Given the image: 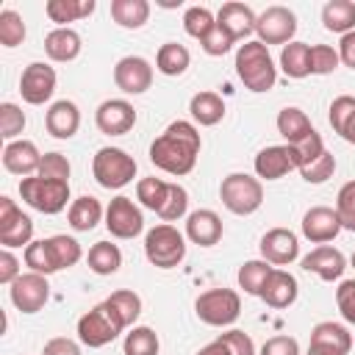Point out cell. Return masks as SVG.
I'll list each match as a JSON object with an SVG mask.
<instances>
[{
    "mask_svg": "<svg viewBox=\"0 0 355 355\" xmlns=\"http://www.w3.org/2000/svg\"><path fill=\"white\" fill-rule=\"evenodd\" d=\"M200 147H202L200 130L191 122L178 119L150 144V161L158 169H164L166 175L180 178V175H189L194 169Z\"/></svg>",
    "mask_w": 355,
    "mask_h": 355,
    "instance_id": "6da1fadb",
    "label": "cell"
},
{
    "mask_svg": "<svg viewBox=\"0 0 355 355\" xmlns=\"http://www.w3.org/2000/svg\"><path fill=\"white\" fill-rule=\"evenodd\" d=\"M80 244L72 239V236H50V239H39V241H31L22 252L25 258V266L31 272H39V275H53V272H61V269H69L80 261Z\"/></svg>",
    "mask_w": 355,
    "mask_h": 355,
    "instance_id": "7a4b0ae2",
    "label": "cell"
},
{
    "mask_svg": "<svg viewBox=\"0 0 355 355\" xmlns=\"http://www.w3.org/2000/svg\"><path fill=\"white\" fill-rule=\"evenodd\" d=\"M236 75L250 92H269L277 80V67L269 55V47L258 39L244 42L236 50Z\"/></svg>",
    "mask_w": 355,
    "mask_h": 355,
    "instance_id": "3957f363",
    "label": "cell"
},
{
    "mask_svg": "<svg viewBox=\"0 0 355 355\" xmlns=\"http://www.w3.org/2000/svg\"><path fill=\"white\" fill-rule=\"evenodd\" d=\"M219 197H222V205L230 214L250 216L263 202V186H261L258 178H252L247 172H230L219 186Z\"/></svg>",
    "mask_w": 355,
    "mask_h": 355,
    "instance_id": "277c9868",
    "label": "cell"
},
{
    "mask_svg": "<svg viewBox=\"0 0 355 355\" xmlns=\"http://www.w3.org/2000/svg\"><path fill=\"white\" fill-rule=\"evenodd\" d=\"M122 330H125V322L108 302L94 305L92 311H86L78 319V338H80V344H86L92 349L111 344Z\"/></svg>",
    "mask_w": 355,
    "mask_h": 355,
    "instance_id": "5b68a950",
    "label": "cell"
},
{
    "mask_svg": "<svg viewBox=\"0 0 355 355\" xmlns=\"http://www.w3.org/2000/svg\"><path fill=\"white\" fill-rule=\"evenodd\" d=\"M19 194L33 211L53 216V214L64 211L67 202H69V180H47V178H39V175L22 178L19 180Z\"/></svg>",
    "mask_w": 355,
    "mask_h": 355,
    "instance_id": "8992f818",
    "label": "cell"
},
{
    "mask_svg": "<svg viewBox=\"0 0 355 355\" xmlns=\"http://www.w3.org/2000/svg\"><path fill=\"white\" fill-rule=\"evenodd\" d=\"M144 255L158 269H172L186 258V239L175 225H155L144 236Z\"/></svg>",
    "mask_w": 355,
    "mask_h": 355,
    "instance_id": "52a82bcc",
    "label": "cell"
},
{
    "mask_svg": "<svg viewBox=\"0 0 355 355\" xmlns=\"http://www.w3.org/2000/svg\"><path fill=\"white\" fill-rule=\"evenodd\" d=\"M92 175L103 189H122L136 178V161L119 147H100L92 158Z\"/></svg>",
    "mask_w": 355,
    "mask_h": 355,
    "instance_id": "ba28073f",
    "label": "cell"
},
{
    "mask_svg": "<svg viewBox=\"0 0 355 355\" xmlns=\"http://www.w3.org/2000/svg\"><path fill=\"white\" fill-rule=\"evenodd\" d=\"M194 313L211 327H227L241 313V297L233 288H208L194 300Z\"/></svg>",
    "mask_w": 355,
    "mask_h": 355,
    "instance_id": "9c48e42d",
    "label": "cell"
},
{
    "mask_svg": "<svg viewBox=\"0 0 355 355\" xmlns=\"http://www.w3.org/2000/svg\"><path fill=\"white\" fill-rule=\"evenodd\" d=\"M255 33L261 44H288L297 33V17L286 6H269L255 19Z\"/></svg>",
    "mask_w": 355,
    "mask_h": 355,
    "instance_id": "30bf717a",
    "label": "cell"
},
{
    "mask_svg": "<svg viewBox=\"0 0 355 355\" xmlns=\"http://www.w3.org/2000/svg\"><path fill=\"white\" fill-rule=\"evenodd\" d=\"M105 227H108V233L114 239H136L144 230L141 208L125 194L114 197L108 202V208H105Z\"/></svg>",
    "mask_w": 355,
    "mask_h": 355,
    "instance_id": "8fae6325",
    "label": "cell"
},
{
    "mask_svg": "<svg viewBox=\"0 0 355 355\" xmlns=\"http://www.w3.org/2000/svg\"><path fill=\"white\" fill-rule=\"evenodd\" d=\"M31 239H33V219L22 214L11 197H0V244L6 250L28 247Z\"/></svg>",
    "mask_w": 355,
    "mask_h": 355,
    "instance_id": "7c38bea8",
    "label": "cell"
},
{
    "mask_svg": "<svg viewBox=\"0 0 355 355\" xmlns=\"http://www.w3.org/2000/svg\"><path fill=\"white\" fill-rule=\"evenodd\" d=\"M8 297L14 302L17 311L22 313H36L44 308V302L50 300V283L44 275L39 272H28V275H19L11 288H8Z\"/></svg>",
    "mask_w": 355,
    "mask_h": 355,
    "instance_id": "4fadbf2b",
    "label": "cell"
},
{
    "mask_svg": "<svg viewBox=\"0 0 355 355\" xmlns=\"http://www.w3.org/2000/svg\"><path fill=\"white\" fill-rule=\"evenodd\" d=\"M55 92V69L44 61H33L22 69L19 78V94L28 105H42Z\"/></svg>",
    "mask_w": 355,
    "mask_h": 355,
    "instance_id": "5bb4252c",
    "label": "cell"
},
{
    "mask_svg": "<svg viewBox=\"0 0 355 355\" xmlns=\"http://www.w3.org/2000/svg\"><path fill=\"white\" fill-rule=\"evenodd\" d=\"M114 83L125 94H144L153 83V67L141 55H125L114 67Z\"/></svg>",
    "mask_w": 355,
    "mask_h": 355,
    "instance_id": "9a60e30c",
    "label": "cell"
},
{
    "mask_svg": "<svg viewBox=\"0 0 355 355\" xmlns=\"http://www.w3.org/2000/svg\"><path fill=\"white\" fill-rule=\"evenodd\" d=\"M94 125L105 136H122L136 125V108L128 100H105L94 111Z\"/></svg>",
    "mask_w": 355,
    "mask_h": 355,
    "instance_id": "2e32d148",
    "label": "cell"
},
{
    "mask_svg": "<svg viewBox=\"0 0 355 355\" xmlns=\"http://www.w3.org/2000/svg\"><path fill=\"white\" fill-rule=\"evenodd\" d=\"M300 255V239L288 227H272L261 239V258L269 261L272 266H286L297 261Z\"/></svg>",
    "mask_w": 355,
    "mask_h": 355,
    "instance_id": "e0dca14e",
    "label": "cell"
},
{
    "mask_svg": "<svg viewBox=\"0 0 355 355\" xmlns=\"http://www.w3.org/2000/svg\"><path fill=\"white\" fill-rule=\"evenodd\" d=\"M352 349V336L344 324L338 322H319L311 330V347L308 352L313 355H349Z\"/></svg>",
    "mask_w": 355,
    "mask_h": 355,
    "instance_id": "ac0fdd59",
    "label": "cell"
},
{
    "mask_svg": "<svg viewBox=\"0 0 355 355\" xmlns=\"http://www.w3.org/2000/svg\"><path fill=\"white\" fill-rule=\"evenodd\" d=\"M341 219L336 214V208L327 205H313L311 211H305L302 216V236L313 244H327L341 233Z\"/></svg>",
    "mask_w": 355,
    "mask_h": 355,
    "instance_id": "d6986e66",
    "label": "cell"
},
{
    "mask_svg": "<svg viewBox=\"0 0 355 355\" xmlns=\"http://www.w3.org/2000/svg\"><path fill=\"white\" fill-rule=\"evenodd\" d=\"M39 164H42V153L36 150L33 141L28 139H17V141H8L6 150H3V166L11 172V175H33L39 172Z\"/></svg>",
    "mask_w": 355,
    "mask_h": 355,
    "instance_id": "ffe728a7",
    "label": "cell"
},
{
    "mask_svg": "<svg viewBox=\"0 0 355 355\" xmlns=\"http://www.w3.org/2000/svg\"><path fill=\"white\" fill-rule=\"evenodd\" d=\"M186 239L200 244V247H214L222 239V219L211 208L191 211L186 219Z\"/></svg>",
    "mask_w": 355,
    "mask_h": 355,
    "instance_id": "44dd1931",
    "label": "cell"
},
{
    "mask_svg": "<svg viewBox=\"0 0 355 355\" xmlns=\"http://www.w3.org/2000/svg\"><path fill=\"white\" fill-rule=\"evenodd\" d=\"M302 269L305 272H313L316 277H322V280H338L341 275H344V269H347V258L336 250V247H327V244H322V247H316V250H311L305 258H302Z\"/></svg>",
    "mask_w": 355,
    "mask_h": 355,
    "instance_id": "7402d4cb",
    "label": "cell"
},
{
    "mask_svg": "<svg viewBox=\"0 0 355 355\" xmlns=\"http://www.w3.org/2000/svg\"><path fill=\"white\" fill-rule=\"evenodd\" d=\"M44 128L55 139H72L80 128V111L72 100H55L44 114Z\"/></svg>",
    "mask_w": 355,
    "mask_h": 355,
    "instance_id": "603a6c76",
    "label": "cell"
},
{
    "mask_svg": "<svg viewBox=\"0 0 355 355\" xmlns=\"http://www.w3.org/2000/svg\"><path fill=\"white\" fill-rule=\"evenodd\" d=\"M297 277L286 269H272V275L266 277L263 288H261V300L269 308H288L297 300Z\"/></svg>",
    "mask_w": 355,
    "mask_h": 355,
    "instance_id": "cb8c5ba5",
    "label": "cell"
},
{
    "mask_svg": "<svg viewBox=\"0 0 355 355\" xmlns=\"http://www.w3.org/2000/svg\"><path fill=\"white\" fill-rule=\"evenodd\" d=\"M291 169H297V166H294L288 144H272L255 155V175L263 180H277Z\"/></svg>",
    "mask_w": 355,
    "mask_h": 355,
    "instance_id": "d4e9b609",
    "label": "cell"
},
{
    "mask_svg": "<svg viewBox=\"0 0 355 355\" xmlns=\"http://www.w3.org/2000/svg\"><path fill=\"white\" fill-rule=\"evenodd\" d=\"M255 19L258 17L244 3H225L219 8V14H216V25L225 28L236 42L239 39H247L250 33H255Z\"/></svg>",
    "mask_w": 355,
    "mask_h": 355,
    "instance_id": "484cf974",
    "label": "cell"
},
{
    "mask_svg": "<svg viewBox=\"0 0 355 355\" xmlns=\"http://www.w3.org/2000/svg\"><path fill=\"white\" fill-rule=\"evenodd\" d=\"M80 33L72 31V28H55L44 36V53L50 61H58V64H67V61H75L80 55Z\"/></svg>",
    "mask_w": 355,
    "mask_h": 355,
    "instance_id": "4316f807",
    "label": "cell"
},
{
    "mask_svg": "<svg viewBox=\"0 0 355 355\" xmlns=\"http://www.w3.org/2000/svg\"><path fill=\"white\" fill-rule=\"evenodd\" d=\"M67 219H69V227H72V230H78V233H89V230H94L97 222L103 219V205H100L97 197L83 194V197L72 200Z\"/></svg>",
    "mask_w": 355,
    "mask_h": 355,
    "instance_id": "83f0119b",
    "label": "cell"
},
{
    "mask_svg": "<svg viewBox=\"0 0 355 355\" xmlns=\"http://www.w3.org/2000/svg\"><path fill=\"white\" fill-rule=\"evenodd\" d=\"M277 133L286 139V144H297L302 141L305 136L313 133V125L308 119V114L297 105H286L280 114H277Z\"/></svg>",
    "mask_w": 355,
    "mask_h": 355,
    "instance_id": "f1b7e54d",
    "label": "cell"
},
{
    "mask_svg": "<svg viewBox=\"0 0 355 355\" xmlns=\"http://www.w3.org/2000/svg\"><path fill=\"white\" fill-rule=\"evenodd\" d=\"M189 114L194 122H200L202 128H211L216 122H222L225 116V103L216 92H197L189 103Z\"/></svg>",
    "mask_w": 355,
    "mask_h": 355,
    "instance_id": "f546056e",
    "label": "cell"
},
{
    "mask_svg": "<svg viewBox=\"0 0 355 355\" xmlns=\"http://www.w3.org/2000/svg\"><path fill=\"white\" fill-rule=\"evenodd\" d=\"M330 128L349 144H355V97L341 94L330 103Z\"/></svg>",
    "mask_w": 355,
    "mask_h": 355,
    "instance_id": "4dcf8cb0",
    "label": "cell"
},
{
    "mask_svg": "<svg viewBox=\"0 0 355 355\" xmlns=\"http://www.w3.org/2000/svg\"><path fill=\"white\" fill-rule=\"evenodd\" d=\"M50 22H55L58 28H67V22H78L83 17H89L94 11V0H50L44 6Z\"/></svg>",
    "mask_w": 355,
    "mask_h": 355,
    "instance_id": "1f68e13d",
    "label": "cell"
},
{
    "mask_svg": "<svg viewBox=\"0 0 355 355\" xmlns=\"http://www.w3.org/2000/svg\"><path fill=\"white\" fill-rule=\"evenodd\" d=\"M189 64H191V55H189V50H186L183 44H178V42H166V44L158 47L155 69H158L161 75H166V78H178V75H183V72L189 69Z\"/></svg>",
    "mask_w": 355,
    "mask_h": 355,
    "instance_id": "d6a6232c",
    "label": "cell"
},
{
    "mask_svg": "<svg viewBox=\"0 0 355 355\" xmlns=\"http://www.w3.org/2000/svg\"><path fill=\"white\" fill-rule=\"evenodd\" d=\"M322 22L333 33H349L355 31V3L352 0H330L322 8Z\"/></svg>",
    "mask_w": 355,
    "mask_h": 355,
    "instance_id": "836d02e7",
    "label": "cell"
},
{
    "mask_svg": "<svg viewBox=\"0 0 355 355\" xmlns=\"http://www.w3.org/2000/svg\"><path fill=\"white\" fill-rule=\"evenodd\" d=\"M111 17L119 28H141L150 19V3L147 0H111Z\"/></svg>",
    "mask_w": 355,
    "mask_h": 355,
    "instance_id": "e575fe53",
    "label": "cell"
},
{
    "mask_svg": "<svg viewBox=\"0 0 355 355\" xmlns=\"http://www.w3.org/2000/svg\"><path fill=\"white\" fill-rule=\"evenodd\" d=\"M308 53H311V44L305 42H288L280 53V69L288 75V78H308L311 75V61H308Z\"/></svg>",
    "mask_w": 355,
    "mask_h": 355,
    "instance_id": "d590c367",
    "label": "cell"
},
{
    "mask_svg": "<svg viewBox=\"0 0 355 355\" xmlns=\"http://www.w3.org/2000/svg\"><path fill=\"white\" fill-rule=\"evenodd\" d=\"M89 269L94 275H114L119 266H122V252L116 244L111 241H97L92 250H89Z\"/></svg>",
    "mask_w": 355,
    "mask_h": 355,
    "instance_id": "8d00e7d4",
    "label": "cell"
},
{
    "mask_svg": "<svg viewBox=\"0 0 355 355\" xmlns=\"http://www.w3.org/2000/svg\"><path fill=\"white\" fill-rule=\"evenodd\" d=\"M272 269H275V266H272L269 261H263V258L244 261V263L239 266V286H241L247 294L261 297V288H263L266 277L272 275Z\"/></svg>",
    "mask_w": 355,
    "mask_h": 355,
    "instance_id": "74e56055",
    "label": "cell"
},
{
    "mask_svg": "<svg viewBox=\"0 0 355 355\" xmlns=\"http://www.w3.org/2000/svg\"><path fill=\"white\" fill-rule=\"evenodd\" d=\"M166 194H169V183L161 180V178H141L136 183V200L150 208V211H161V205L166 202Z\"/></svg>",
    "mask_w": 355,
    "mask_h": 355,
    "instance_id": "f35d334b",
    "label": "cell"
},
{
    "mask_svg": "<svg viewBox=\"0 0 355 355\" xmlns=\"http://www.w3.org/2000/svg\"><path fill=\"white\" fill-rule=\"evenodd\" d=\"M158 336L153 327H133L128 336H125V344H122V352L125 355H158Z\"/></svg>",
    "mask_w": 355,
    "mask_h": 355,
    "instance_id": "ab89813d",
    "label": "cell"
},
{
    "mask_svg": "<svg viewBox=\"0 0 355 355\" xmlns=\"http://www.w3.org/2000/svg\"><path fill=\"white\" fill-rule=\"evenodd\" d=\"M183 28H186L189 36H194L197 42H202V39L216 28V17H214L205 6H191V8H186V14H183Z\"/></svg>",
    "mask_w": 355,
    "mask_h": 355,
    "instance_id": "60d3db41",
    "label": "cell"
},
{
    "mask_svg": "<svg viewBox=\"0 0 355 355\" xmlns=\"http://www.w3.org/2000/svg\"><path fill=\"white\" fill-rule=\"evenodd\" d=\"M105 302L119 313V319L125 322V327H130V324L139 319V313H141V297H139L136 291H130V288H119V291H114Z\"/></svg>",
    "mask_w": 355,
    "mask_h": 355,
    "instance_id": "b9f144b4",
    "label": "cell"
},
{
    "mask_svg": "<svg viewBox=\"0 0 355 355\" xmlns=\"http://www.w3.org/2000/svg\"><path fill=\"white\" fill-rule=\"evenodd\" d=\"M22 39H25L22 17L17 11H11V8L0 11V44L3 47H17V44H22Z\"/></svg>",
    "mask_w": 355,
    "mask_h": 355,
    "instance_id": "7bdbcfd3",
    "label": "cell"
},
{
    "mask_svg": "<svg viewBox=\"0 0 355 355\" xmlns=\"http://www.w3.org/2000/svg\"><path fill=\"white\" fill-rule=\"evenodd\" d=\"M25 130V114L17 103H3L0 105V136L8 141H17V136Z\"/></svg>",
    "mask_w": 355,
    "mask_h": 355,
    "instance_id": "ee69618b",
    "label": "cell"
},
{
    "mask_svg": "<svg viewBox=\"0 0 355 355\" xmlns=\"http://www.w3.org/2000/svg\"><path fill=\"white\" fill-rule=\"evenodd\" d=\"M288 150H291L294 166H297V169H302L305 164H311L313 158H319V155L324 153V141H322V136L313 130V133H311V136H305L302 141H297V144H288Z\"/></svg>",
    "mask_w": 355,
    "mask_h": 355,
    "instance_id": "f6af8a7d",
    "label": "cell"
},
{
    "mask_svg": "<svg viewBox=\"0 0 355 355\" xmlns=\"http://www.w3.org/2000/svg\"><path fill=\"white\" fill-rule=\"evenodd\" d=\"M186 208H189V191L178 183H169V194H166V202L161 205L158 216L169 225V222H178L186 214Z\"/></svg>",
    "mask_w": 355,
    "mask_h": 355,
    "instance_id": "bcb514c9",
    "label": "cell"
},
{
    "mask_svg": "<svg viewBox=\"0 0 355 355\" xmlns=\"http://www.w3.org/2000/svg\"><path fill=\"white\" fill-rule=\"evenodd\" d=\"M308 61H311V75H330L341 64L338 50H333L330 44H313L308 53Z\"/></svg>",
    "mask_w": 355,
    "mask_h": 355,
    "instance_id": "7dc6e473",
    "label": "cell"
},
{
    "mask_svg": "<svg viewBox=\"0 0 355 355\" xmlns=\"http://www.w3.org/2000/svg\"><path fill=\"white\" fill-rule=\"evenodd\" d=\"M336 214H338V219H341V227L355 233V180H349V183H344V186L338 189Z\"/></svg>",
    "mask_w": 355,
    "mask_h": 355,
    "instance_id": "c3c4849f",
    "label": "cell"
},
{
    "mask_svg": "<svg viewBox=\"0 0 355 355\" xmlns=\"http://www.w3.org/2000/svg\"><path fill=\"white\" fill-rule=\"evenodd\" d=\"M333 172H336V158H333V153H327V150H324L319 158H313L311 164H305V166L300 169L302 180H308V183H324V180L333 178Z\"/></svg>",
    "mask_w": 355,
    "mask_h": 355,
    "instance_id": "681fc988",
    "label": "cell"
},
{
    "mask_svg": "<svg viewBox=\"0 0 355 355\" xmlns=\"http://www.w3.org/2000/svg\"><path fill=\"white\" fill-rule=\"evenodd\" d=\"M36 175L39 178H47V180H69V161H67V155H61V153H44Z\"/></svg>",
    "mask_w": 355,
    "mask_h": 355,
    "instance_id": "f907efd6",
    "label": "cell"
},
{
    "mask_svg": "<svg viewBox=\"0 0 355 355\" xmlns=\"http://www.w3.org/2000/svg\"><path fill=\"white\" fill-rule=\"evenodd\" d=\"M336 305L344 316V322L355 324V280H341L336 288Z\"/></svg>",
    "mask_w": 355,
    "mask_h": 355,
    "instance_id": "816d5d0a",
    "label": "cell"
},
{
    "mask_svg": "<svg viewBox=\"0 0 355 355\" xmlns=\"http://www.w3.org/2000/svg\"><path fill=\"white\" fill-rule=\"evenodd\" d=\"M200 44H202V50H205L208 55H225V53L236 44V39H233L225 28H219V25H216V28H214V31H211Z\"/></svg>",
    "mask_w": 355,
    "mask_h": 355,
    "instance_id": "f5cc1de1",
    "label": "cell"
},
{
    "mask_svg": "<svg viewBox=\"0 0 355 355\" xmlns=\"http://www.w3.org/2000/svg\"><path fill=\"white\" fill-rule=\"evenodd\" d=\"M219 338L225 341L230 355H255V344L244 330H227V333H219Z\"/></svg>",
    "mask_w": 355,
    "mask_h": 355,
    "instance_id": "db71d44e",
    "label": "cell"
},
{
    "mask_svg": "<svg viewBox=\"0 0 355 355\" xmlns=\"http://www.w3.org/2000/svg\"><path fill=\"white\" fill-rule=\"evenodd\" d=\"M258 355H300V344L291 336H272L263 341Z\"/></svg>",
    "mask_w": 355,
    "mask_h": 355,
    "instance_id": "11a10c76",
    "label": "cell"
},
{
    "mask_svg": "<svg viewBox=\"0 0 355 355\" xmlns=\"http://www.w3.org/2000/svg\"><path fill=\"white\" fill-rule=\"evenodd\" d=\"M19 275H22V272H19V261H17V255H14L11 250L3 247V252H0V283H8V286H11Z\"/></svg>",
    "mask_w": 355,
    "mask_h": 355,
    "instance_id": "9f6ffc18",
    "label": "cell"
},
{
    "mask_svg": "<svg viewBox=\"0 0 355 355\" xmlns=\"http://www.w3.org/2000/svg\"><path fill=\"white\" fill-rule=\"evenodd\" d=\"M42 355H80V347H78V341H72L67 336H58V338H50L44 344Z\"/></svg>",
    "mask_w": 355,
    "mask_h": 355,
    "instance_id": "6f0895ef",
    "label": "cell"
},
{
    "mask_svg": "<svg viewBox=\"0 0 355 355\" xmlns=\"http://www.w3.org/2000/svg\"><path fill=\"white\" fill-rule=\"evenodd\" d=\"M338 58H341L344 67L355 69V31H349V33L341 36V42H338Z\"/></svg>",
    "mask_w": 355,
    "mask_h": 355,
    "instance_id": "680465c9",
    "label": "cell"
},
{
    "mask_svg": "<svg viewBox=\"0 0 355 355\" xmlns=\"http://www.w3.org/2000/svg\"><path fill=\"white\" fill-rule=\"evenodd\" d=\"M197 355H230V352H227V347H225V341H222V338H214V341H211V344H205Z\"/></svg>",
    "mask_w": 355,
    "mask_h": 355,
    "instance_id": "91938a15",
    "label": "cell"
},
{
    "mask_svg": "<svg viewBox=\"0 0 355 355\" xmlns=\"http://www.w3.org/2000/svg\"><path fill=\"white\" fill-rule=\"evenodd\" d=\"M349 261H352V266H355V252H352V258H349Z\"/></svg>",
    "mask_w": 355,
    "mask_h": 355,
    "instance_id": "94428289",
    "label": "cell"
},
{
    "mask_svg": "<svg viewBox=\"0 0 355 355\" xmlns=\"http://www.w3.org/2000/svg\"><path fill=\"white\" fill-rule=\"evenodd\" d=\"M308 355H313V352H308Z\"/></svg>",
    "mask_w": 355,
    "mask_h": 355,
    "instance_id": "6125c7cd",
    "label": "cell"
}]
</instances>
